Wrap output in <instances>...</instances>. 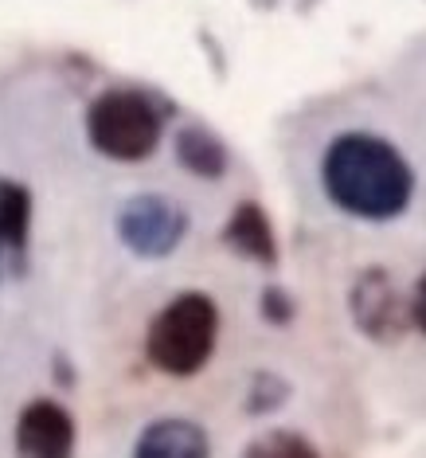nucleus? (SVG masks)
I'll use <instances>...</instances> for the list:
<instances>
[{
	"instance_id": "obj_1",
	"label": "nucleus",
	"mask_w": 426,
	"mask_h": 458,
	"mask_svg": "<svg viewBox=\"0 0 426 458\" xmlns=\"http://www.w3.org/2000/svg\"><path fill=\"white\" fill-rule=\"evenodd\" d=\"M321 189L352 220H399L414 200V169L399 145L380 133L345 130L321 153Z\"/></svg>"
},
{
	"instance_id": "obj_2",
	"label": "nucleus",
	"mask_w": 426,
	"mask_h": 458,
	"mask_svg": "<svg viewBox=\"0 0 426 458\" xmlns=\"http://www.w3.org/2000/svg\"><path fill=\"white\" fill-rule=\"evenodd\" d=\"M220 306L204 290H184L164 301L145 329V360L164 377L188 380L207 369L220 345Z\"/></svg>"
},
{
	"instance_id": "obj_3",
	"label": "nucleus",
	"mask_w": 426,
	"mask_h": 458,
	"mask_svg": "<svg viewBox=\"0 0 426 458\" xmlns=\"http://www.w3.org/2000/svg\"><path fill=\"white\" fill-rule=\"evenodd\" d=\"M164 122H169V106L153 98L149 90L110 87L87 106V141L106 161L138 165L157 153Z\"/></svg>"
},
{
	"instance_id": "obj_4",
	"label": "nucleus",
	"mask_w": 426,
	"mask_h": 458,
	"mask_svg": "<svg viewBox=\"0 0 426 458\" xmlns=\"http://www.w3.org/2000/svg\"><path fill=\"white\" fill-rule=\"evenodd\" d=\"M113 232L118 243L129 255L145 259V263H161V259L176 255V247L188 235V212L161 192H138L113 216Z\"/></svg>"
},
{
	"instance_id": "obj_5",
	"label": "nucleus",
	"mask_w": 426,
	"mask_h": 458,
	"mask_svg": "<svg viewBox=\"0 0 426 458\" xmlns=\"http://www.w3.org/2000/svg\"><path fill=\"white\" fill-rule=\"evenodd\" d=\"M348 310L356 329L376 345H399L411 329V301L395 290V278L383 267H368L348 290Z\"/></svg>"
},
{
	"instance_id": "obj_6",
	"label": "nucleus",
	"mask_w": 426,
	"mask_h": 458,
	"mask_svg": "<svg viewBox=\"0 0 426 458\" xmlns=\"http://www.w3.org/2000/svg\"><path fill=\"white\" fill-rule=\"evenodd\" d=\"M75 443L79 423L67 403L39 395V400H28L20 408L13 431L16 458H75Z\"/></svg>"
},
{
	"instance_id": "obj_7",
	"label": "nucleus",
	"mask_w": 426,
	"mask_h": 458,
	"mask_svg": "<svg viewBox=\"0 0 426 458\" xmlns=\"http://www.w3.org/2000/svg\"><path fill=\"white\" fill-rule=\"evenodd\" d=\"M129 458H212V439L188 415H161L141 427Z\"/></svg>"
},
{
	"instance_id": "obj_8",
	"label": "nucleus",
	"mask_w": 426,
	"mask_h": 458,
	"mask_svg": "<svg viewBox=\"0 0 426 458\" xmlns=\"http://www.w3.org/2000/svg\"><path fill=\"white\" fill-rule=\"evenodd\" d=\"M220 239L238 259H251L258 267H278V235H274V224H270L266 208L258 200L235 204V212L227 216Z\"/></svg>"
},
{
	"instance_id": "obj_9",
	"label": "nucleus",
	"mask_w": 426,
	"mask_h": 458,
	"mask_svg": "<svg viewBox=\"0 0 426 458\" xmlns=\"http://www.w3.org/2000/svg\"><path fill=\"white\" fill-rule=\"evenodd\" d=\"M172 153H176V161H180V169L200 176V181H223L227 169H231V149L223 145L220 133L200 126V122L176 130Z\"/></svg>"
},
{
	"instance_id": "obj_10",
	"label": "nucleus",
	"mask_w": 426,
	"mask_h": 458,
	"mask_svg": "<svg viewBox=\"0 0 426 458\" xmlns=\"http://www.w3.org/2000/svg\"><path fill=\"white\" fill-rule=\"evenodd\" d=\"M32 189L24 181L0 176V251L13 263H24L28 239H32Z\"/></svg>"
},
{
	"instance_id": "obj_11",
	"label": "nucleus",
	"mask_w": 426,
	"mask_h": 458,
	"mask_svg": "<svg viewBox=\"0 0 426 458\" xmlns=\"http://www.w3.org/2000/svg\"><path fill=\"white\" fill-rule=\"evenodd\" d=\"M243 458H321V451L313 446V439H305L301 431L270 427V431L255 435V439L246 443Z\"/></svg>"
},
{
	"instance_id": "obj_12",
	"label": "nucleus",
	"mask_w": 426,
	"mask_h": 458,
	"mask_svg": "<svg viewBox=\"0 0 426 458\" xmlns=\"http://www.w3.org/2000/svg\"><path fill=\"white\" fill-rule=\"evenodd\" d=\"M289 395H294V388H289L286 377H278V372H255L243 408H246V415L263 420V415H274L278 408H286Z\"/></svg>"
},
{
	"instance_id": "obj_13",
	"label": "nucleus",
	"mask_w": 426,
	"mask_h": 458,
	"mask_svg": "<svg viewBox=\"0 0 426 458\" xmlns=\"http://www.w3.org/2000/svg\"><path fill=\"white\" fill-rule=\"evenodd\" d=\"M258 314L266 318V326L286 329L289 321L297 318V301H294V294H289L286 286H266L263 298H258Z\"/></svg>"
},
{
	"instance_id": "obj_14",
	"label": "nucleus",
	"mask_w": 426,
	"mask_h": 458,
	"mask_svg": "<svg viewBox=\"0 0 426 458\" xmlns=\"http://www.w3.org/2000/svg\"><path fill=\"white\" fill-rule=\"evenodd\" d=\"M411 326H414V329H422V337H426V270H422L419 283H414V298H411Z\"/></svg>"
}]
</instances>
